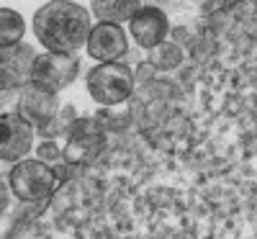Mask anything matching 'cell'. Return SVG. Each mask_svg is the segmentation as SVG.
<instances>
[{
  "label": "cell",
  "instance_id": "1",
  "mask_svg": "<svg viewBox=\"0 0 257 239\" xmlns=\"http://www.w3.org/2000/svg\"><path fill=\"white\" fill-rule=\"evenodd\" d=\"M93 13L75 0H49L31 18L34 36L47 52L77 54L85 49L93 29Z\"/></svg>",
  "mask_w": 257,
  "mask_h": 239
},
{
  "label": "cell",
  "instance_id": "2",
  "mask_svg": "<svg viewBox=\"0 0 257 239\" xmlns=\"http://www.w3.org/2000/svg\"><path fill=\"white\" fill-rule=\"evenodd\" d=\"M90 98L100 108L111 105H123L128 98L134 95L137 88V75L126 62H100L98 67H93L85 77Z\"/></svg>",
  "mask_w": 257,
  "mask_h": 239
},
{
  "label": "cell",
  "instance_id": "3",
  "mask_svg": "<svg viewBox=\"0 0 257 239\" xmlns=\"http://www.w3.org/2000/svg\"><path fill=\"white\" fill-rule=\"evenodd\" d=\"M8 185L18 201H49L57 193L59 178L49 162L39 157H24L13 162L8 172Z\"/></svg>",
  "mask_w": 257,
  "mask_h": 239
},
{
  "label": "cell",
  "instance_id": "4",
  "mask_svg": "<svg viewBox=\"0 0 257 239\" xmlns=\"http://www.w3.org/2000/svg\"><path fill=\"white\" fill-rule=\"evenodd\" d=\"M80 75V59L77 54H64V52H44L36 54L31 82L41 85L52 93H62L77 80Z\"/></svg>",
  "mask_w": 257,
  "mask_h": 239
},
{
  "label": "cell",
  "instance_id": "5",
  "mask_svg": "<svg viewBox=\"0 0 257 239\" xmlns=\"http://www.w3.org/2000/svg\"><path fill=\"white\" fill-rule=\"evenodd\" d=\"M36 142V126L29 124L18 111L0 113V162L13 165L29 157Z\"/></svg>",
  "mask_w": 257,
  "mask_h": 239
},
{
  "label": "cell",
  "instance_id": "6",
  "mask_svg": "<svg viewBox=\"0 0 257 239\" xmlns=\"http://www.w3.org/2000/svg\"><path fill=\"white\" fill-rule=\"evenodd\" d=\"M36 49L26 41L0 49V93H18L31 82Z\"/></svg>",
  "mask_w": 257,
  "mask_h": 239
},
{
  "label": "cell",
  "instance_id": "7",
  "mask_svg": "<svg viewBox=\"0 0 257 239\" xmlns=\"http://www.w3.org/2000/svg\"><path fill=\"white\" fill-rule=\"evenodd\" d=\"M103 144H105V134L95 124V118H75L67 132V147L62 149V155L67 162L82 167L100 155Z\"/></svg>",
  "mask_w": 257,
  "mask_h": 239
},
{
  "label": "cell",
  "instance_id": "8",
  "mask_svg": "<svg viewBox=\"0 0 257 239\" xmlns=\"http://www.w3.org/2000/svg\"><path fill=\"white\" fill-rule=\"evenodd\" d=\"M59 108H62V103H59L57 93L41 88L36 82H29L26 88H21L18 95H16V111L29 124H34L36 129L49 124L57 116Z\"/></svg>",
  "mask_w": 257,
  "mask_h": 239
},
{
  "label": "cell",
  "instance_id": "9",
  "mask_svg": "<svg viewBox=\"0 0 257 239\" xmlns=\"http://www.w3.org/2000/svg\"><path fill=\"white\" fill-rule=\"evenodd\" d=\"M128 34H132L134 44L142 47V49H155L157 44L167 39L170 34V16L160 8H152V6H142L132 21H128Z\"/></svg>",
  "mask_w": 257,
  "mask_h": 239
},
{
  "label": "cell",
  "instance_id": "10",
  "mask_svg": "<svg viewBox=\"0 0 257 239\" xmlns=\"http://www.w3.org/2000/svg\"><path fill=\"white\" fill-rule=\"evenodd\" d=\"M88 54L98 62H116L128 52V36L121 29V24H108V21H95L88 44Z\"/></svg>",
  "mask_w": 257,
  "mask_h": 239
},
{
  "label": "cell",
  "instance_id": "11",
  "mask_svg": "<svg viewBox=\"0 0 257 239\" xmlns=\"http://www.w3.org/2000/svg\"><path fill=\"white\" fill-rule=\"evenodd\" d=\"M144 6V0H90V13L95 21L108 24H128L132 16Z\"/></svg>",
  "mask_w": 257,
  "mask_h": 239
},
{
  "label": "cell",
  "instance_id": "12",
  "mask_svg": "<svg viewBox=\"0 0 257 239\" xmlns=\"http://www.w3.org/2000/svg\"><path fill=\"white\" fill-rule=\"evenodd\" d=\"M26 36V18L13 8H0V49L21 44Z\"/></svg>",
  "mask_w": 257,
  "mask_h": 239
},
{
  "label": "cell",
  "instance_id": "13",
  "mask_svg": "<svg viewBox=\"0 0 257 239\" xmlns=\"http://www.w3.org/2000/svg\"><path fill=\"white\" fill-rule=\"evenodd\" d=\"M152 67H157V70H165V72H170V70H178L180 64H183V49L175 44V41H162V44H157L155 49H149V59H147Z\"/></svg>",
  "mask_w": 257,
  "mask_h": 239
},
{
  "label": "cell",
  "instance_id": "14",
  "mask_svg": "<svg viewBox=\"0 0 257 239\" xmlns=\"http://www.w3.org/2000/svg\"><path fill=\"white\" fill-rule=\"evenodd\" d=\"M75 118H77L75 108H72V105H62L59 111H57V116H54L49 124H44V126L36 129V137H41V139H59V137H67V132H70V126H72Z\"/></svg>",
  "mask_w": 257,
  "mask_h": 239
},
{
  "label": "cell",
  "instance_id": "15",
  "mask_svg": "<svg viewBox=\"0 0 257 239\" xmlns=\"http://www.w3.org/2000/svg\"><path fill=\"white\" fill-rule=\"evenodd\" d=\"M36 157L49 162V165H57L59 160H64L62 147L57 144V139H41V144H36Z\"/></svg>",
  "mask_w": 257,
  "mask_h": 239
},
{
  "label": "cell",
  "instance_id": "16",
  "mask_svg": "<svg viewBox=\"0 0 257 239\" xmlns=\"http://www.w3.org/2000/svg\"><path fill=\"white\" fill-rule=\"evenodd\" d=\"M144 6L160 8V11H165V13L170 16V13H183V11H190L193 6H196V0H144Z\"/></svg>",
  "mask_w": 257,
  "mask_h": 239
},
{
  "label": "cell",
  "instance_id": "17",
  "mask_svg": "<svg viewBox=\"0 0 257 239\" xmlns=\"http://www.w3.org/2000/svg\"><path fill=\"white\" fill-rule=\"evenodd\" d=\"M11 185L3 180V178H0V216H3L6 211H8V206H11Z\"/></svg>",
  "mask_w": 257,
  "mask_h": 239
},
{
  "label": "cell",
  "instance_id": "18",
  "mask_svg": "<svg viewBox=\"0 0 257 239\" xmlns=\"http://www.w3.org/2000/svg\"><path fill=\"white\" fill-rule=\"evenodd\" d=\"M229 0H208V6H226Z\"/></svg>",
  "mask_w": 257,
  "mask_h": 239
}]
</instances>
